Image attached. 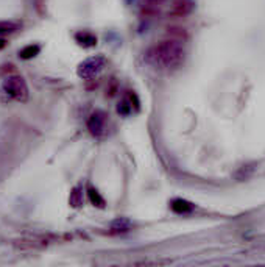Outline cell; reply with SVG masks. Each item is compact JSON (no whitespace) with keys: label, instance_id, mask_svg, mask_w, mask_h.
Instances as JSON below:
<instances>
[{"label":"cell","instance_id":"1","mask_svg":"<svg viewBox=\"0 0 265 267\" xmlns=\"http://www.w3.org/2000/svg\"><path fill=\"white\" fill-rule=\"evenodd\" d=\"M184 55L186 52H184L183 44H179L178 41H173V39H167V41L159 42V44L151 46L147 50L145 61L156 69L172 70L183 64Z\"/></svg>","mask_w":265,"mask_h":267},{"label":"cell","instance_id":"2","mask_svg":"<svg viewBox=\"0 0 265 267\" xmlns=\"http://www.w3.org/2000/svg\"><path fill=\"white\" fill-rule=\"evenodd\" d=\"M29 100V86L22 77L11 75L4 80L0 86V102H27Z\"/></svg>","mask_w":265,"mask_h":267},{"label":"cell","instance_id":"3","mask_svg":"<svg viewBox=\"0 0 265 267\" xmlns=\"http://www.w3.org/2000/svg\"><path fill=\"white\" fill-rule=\"evenodd\" d=\"M105 66H106L105 56H91V58L80 63V66L77 69V74L83 80H92L102 72Z\"/></svg>","mask_w":265,"mask_h":267},{"label":"cell","instance_id":"4","mask_svg":"<svg viewBox=\"0 0 265 267\" xmlns=\"http://www.w3.org/2000/svg\"><path fill=\"white\" fill-rule=\"evenodd\" d=\"M108 114L105 111H95L88 120V128L95 138H105L108 135Z\"/></svg>","mask_w":265,"mask_h":267},{"label":"cell","instance_id":"5","mask_svg":"<svg viewBox=\"0 0 265 267\" xmlns=\"http://www.w3.org/2000/svg\"><path fill=\"white\" fill-rule=\"evenodd\" d=\"M75 39L78 41V44L83 46V47H92L97 44V38L89 33V32H80L75 35Z\"/></svg>","mask_w":265,"mask_h":267},{"label":"cell","instance_id":"6","mask_svg":"<svg viewBox=\"0 0 265 267\" xmlns=\"http://www.w3.org/2000/svg\"><path fill=\"white\" fill-rule=\"evenodd\" d=\"M131 228V222L128 219H117L111 225V231L113 233H127Z\"/></svg>","mask_w":265,"mask_h":267},{"label":"cell","instance_id":"7","mask_svg":"<svg viewBox=\"0 0 265 267\" xmlns=\"http://www.w3.org/2000/svg\"><path fill=\"white\" fill-rule=\"evenodd\" d=\"M21 28L19 22H13V21H0V35H8V33H15Z\"/></svg>","mask_w":265,"mask_h":267},{"label":"cell","instance_id":"8","mask_svg":"<svg viewBox=\"0 0 265 267\" xmlns=\"http://www.w3.org/2000/svg\"><path fill=\"white\" fill-rule=\"evenodd\" d=\"M39 52H41V47L38 44H30V46L24 47L19 52V56H21V58H24V60H30V58H33V56H36Z\"/></svg>","mask_w":265,"mask_h":267},{"label":"cell","instance_id":"9","mask_svg":"<svg viewBox=\"0 0 265 267\" xmlns=\"http://www.w3.org/2000/svg\"><path fill=\"white\" fill-rule=\"evenodd\" d=\"M172 209L175 211V213H189V211L193 209L192 203L186 202V200H173L172 202Z\"/></svg>","mask_w":265,"mask_h":267},{"label":"cell","instance_id":"10","mask_svg":"<svg viewBox=\"0 0 265 267\" xmlns=\"http://www.w3.org/2000/svg\"><path fill=\"white\" fill-rule=\"evenodd\" d=\"M89 199H91V202L94 203V205H97V206H100V208H103L105 206V200H103V197L97 192L95 189H89Z\"/></svg>","mask_w":265,"mask_h":267},{"label":"cell","instance_id":"11","mask_svg":"<svg viewBox=\"0 0 265 267\" xmlns=\"http://www.w3.org/2000/svg\"><path fill=\"white\" fill-rule=\"evenodd\" d=\"M187 4H192V2H190V0H176V2H175V13H178V14L189 13L192 8H186L184 5H187Z\"/></svg>","mask_w":265,"mask_h":267},{"label":"cell","instance_id":"12","mask_svg":"<svg viewBox=\"0 0 265 267\" xmlns=\"http://www.w3.org/2000/svg\"><path fill=\"white\" fill-rule=\"evenodd\" d=\"M81 202H83V195L80 194V189L75 188L74 192H72V195H71V205H74V206H80Z\"/></svg>","mask_w":265,"mask_h":267},{"label":"cell","instance_id":"13","mask_svg":"<svg viewBox=\"0 0 265 267\" xmlns=\"http://www.w3.org/2000/svg\"><path fill=\"white\" fill-rule=\"evenodd\" d=\"M7 46V41L5 39H2V38H0V50H2L4 47Z\"/></svg>","mask_w":265,"mask_h":267}]
</instances>
